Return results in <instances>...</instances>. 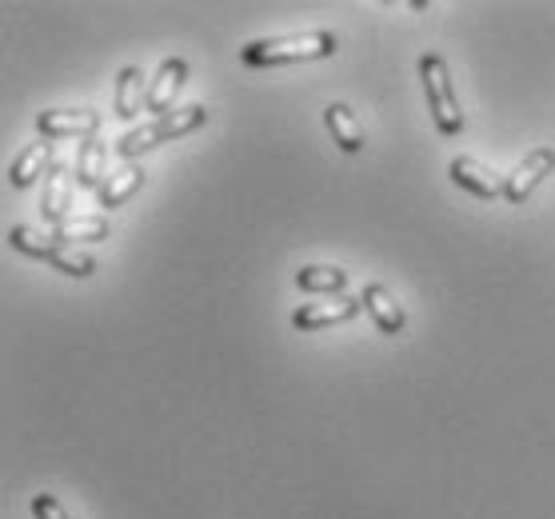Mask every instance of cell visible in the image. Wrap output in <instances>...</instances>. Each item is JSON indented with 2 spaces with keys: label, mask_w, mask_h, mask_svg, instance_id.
Instances as JSON below:
<instances>
[{
  "label": "cell",
  "mask_w": 555,
  "mask_h": 519,
  "mask_svg": "<svg viewBox=\"0 0 555 519\" xmlns=\"http://www.w3.org/2000/svg\"><path fill=\"white\" fill-rule=\"evenodd\" d=\"M204 125H208V108H201V104L172 108L168 116H156L152 125H140V128H132L128 137H120L116 153L125 156V160H137L140 153H149V148H156V144L177 140V137H189V132H196V128H204Z\"/></svg>",
  "instance_id": "obj_2"
},
{
  "label": "cell",
  "mask_w": 555,
  "mask_h": 519,
  "mask_svg": "<svg viewBox=\"0 0 555 519\" xmlns=\"http://www.w3.org/2000/svg\"><path fill=\"white\" fill-rule=\"evenodd\" d=\"M448 177L455 180V189L472 192V196H480V200L504 196V180L495 177L488 165H480L476 156H455L452 165H448Z\"/></svg>",
  "instance_id": "obj_7"
},
{
  "label": "cell",
  "mask_w": 555,
  "mask_h": 519,
  "mask_svg": "<svg viewBox=\"0 0 555 519\" xmlns=\"http://www.w3.org/2000/svg\"><path fill=\"white\" fill-rule=\"evenodd\" d=\"M184 77H189V61H184V56H168V61L156 68V77H152L149 104H144V108L156 116H168V104L177 101Z\"/></svg>",
  "instance_id": "obj_9"
},
{
  "label": "cell",
  "mask_w": 555,
  "mask_h": 519,
  "mask_svg": "<svg viewBox=\"0 0 555 519\" xmlns=\"http://www.w3.org/2000/svg\"><path fill=\"white\" fill-rule=\"evenodd\" d=\"M108 232L113 229H108L104 216H76V220H64V224L52 229V241L76 248L80 241H108Z\"/></svg>",
  "instance_id": "obj_16"
},
{
  "label": "cell",
  "mask_w": 555,
  "mask_h": 519,
  "mask_svg": "<svg viewBox=\"0 0 555 519\" xmlns=\"http://www.w3.org/2000/svg\"><path fill=\"white\" fill-rule=\"evenodd\" d=\"M552 168H555V148H552V144H543V148H531V153L516 165V172L504 180V200L524 204L531 192L540 189V180L547 177Z\"/></svg>",
  "instance_id": "obj_5"
},
{
  "label": "cell",
  "mask_w": 555,
  "mask_h": 519,
  "mask_svg": "<svg viewBox=\"0 0 555 519\" xmlns=\"http://www.w3.org/2000/svg\"><path fill=\"white\" fill-rule=\"evenodd\" d=\"M364 312V300L360 296H328L320 304H300L292 312V328L296 332H315L328 328V324H348Z\"/></svg>",
  "instance_id": "obj_4"
},
{
  "label": "cell",
  "mask_w": 555,
  "mask_h": 519,
  "mask_svg": "<svg viewBox=\"0 0 555 519\" xmlns=\"http://www.w3.org/2000/svg\"><path fill=\"white\" fill-rule=\"evenodd\" d=\"M324 125L332 132V144H340V153L352 156L364 148V128H360V120H356V113L348 104H328L324 108Z\"/></svg>",
  "instance_id": "obj_13"
},
{
  "label": "cell",
  "mask_w": 555,
  "mask_h": 519,
  "mask_svg": "<svg viewBox=\"0 0 555 519\" xmlns=\"http://www.w3.org/2000/svg\"><path fill=\"white\" fill-rule=\"evenodd\" d=\"M420 80H424V96H428V113L436 120L443 137H460L464 128V113H460V101H455L452 89V73L443 64L440 52H424L420 56Z\"/></svg>",
  "instance_id": "obj_3"
},
{
  "label": "cell",
  "mask_w": 555,
  "mask_h": 519,
  "mask_svg": "<svg viewBox=\"0 0 555 519\" xmlns=\"http://www.w3.org/2000/svg\"><path fill=\"white\" fill-rule=\"evenodd\" d=\"M9 244H13L16 252L37 256V260H44V256L56 248V241H52V236H44V232H37V229H25V224L9 229Z\"/></svg>",
  "instance_id": "obj_19"
},
{
  "label": "cell",
  "mask_w": 555,
  "mask_h": 519,
  "mask_svg": "<svg viewBox=\"0 0 555 519\" xmlns=\"http://www.w3.org/2000/svg\"><path fill=\"white\" fill-rule=\"evenodd\" d=\"M52 144L49 140H37V144H28L25 153L16 156L13 165H9V180H13V189H28V184H37L44 172H52Z\"/></svg>",
  "instance_id": "obj_12"
},
{
  "label": "cell",
  "mask_w": 555,
  "mask_h": 519,
  "mask_svg": "<svg viewBox=\"0 0 555 519\" xmlns=\"http://www.w3.org/2000/svg\"><path fill=\"white\" fill-rule=\"evenodd\" d=\"M140 184H144V168H137V165L116 168L113 177L101 184V192H96V196H101V208H120V204H125Z\"/></svg>",
  "instance_id": "obj_17"
},
{
  "label": "cell",
  "mask_w": 555,
  "mask_h": 519,
  "mask_svg": "<svg viewBox=\"0 0 555 519\" xmlns=\"http://www.w3.org/2000/svg\"><path fill=\"white\" fill-rule=\"evenodd\" d=\"M37 128L44 140H61V137L92 140L101 132V113H92V108H52V113L37 116Z\"/></svg>",
  "instance_id": "obj_6"
},
{
  "label": "cell",
  "mask_w": 555,
  "mask_h": 519,
  "mask_svg": "<svg viewBox=\"0 0 555 519\" xmlns=\"http://www.w3.org/2000/svg\"><path fill=\"white\" fill-rule=\"evenodd\" d=\"M68 204H73V177L64 165H52V172L44 177V196H40V216L49 220L52 229L68 220Z\"/></svg>",
  "instance_id": "obj_11"
},
{
  "label": "cell",
  "mask_w": 555,
  "mask_h": 519,
  "mask_svg": "<svg viewBox=\"0 0 555 519\" xmlns=\"http://www.w3.org/2000/svg\"><path fill=\"white\" fill-rule=\"evenodd\" d=\"M360 300H364V312L376 320V328L384 332V336H400V332H404V324H408L404 304H400L384 284H364Z\"/></svg>",
  "instance_id": "obj_8"
},
{
  "label": "cell",
  "mask_w": 555,
  "mask_h": 519,
  "mask_svg": "<svg viewBox=\"0 0 555 519\" xmlns=\"http://www.w3.org/2000/svg\"><path fill=\"white\" fill-rule=\"evenodd\" d=\"M296 288L312 291V296H344L348 288V272L332 264H308L296 272Z\"/></svg>",
  "instance_id": "obj_15"
},
{
  "label": "cell",
  "mask_w": 555,
  "mask_h": 519,
  "mask_svg": "<svg viewBox=\"0 0 555 519\" xmlns=\"http://www.w3.org/2000/svg\"><path fill=\"white\" fill-rule=\"evenodd\" d=\"M33 516H37V519H68V511L61 507V499H56V495L40 492V495H33Z\"/></svg>",
  "instance_id": "obj_20"
},
{
  "label": "cell",
  "mask_w": 555,
  "mask_h": 519,
  "mask_svg": "<svg viewBox=\"0 0 555 519\" xmlns=\"http://www.w3.org/2000/svg\"><path fill=\"white\" fill-rule=\"evenodd\" d=\"M44 264H52L56 272H64V276H76L85 280L96 272V260H92L89 252H76V248H68V244H56L49 256H44Z\"/></svg>",
  "instance_id": "obj_18"
},
{
  "label": "cell",
  "mask_w": 555,
  "mask_h": 519,
  "mask_svg": "<svg viewBox=\"0 0 555 519\" xmlns=\"http://www.w3.org/2000/svg\"><path fill=\"white\" fill-rule=\"evenodd\" d=\"M104 180H108V148L92 137V140H85L80 153H76V189L101 192Z\"/></svg>",
  "instance_id": "obj_14"
},
{
  "label": "cell",
  "mask_w": 555,
  "mask_h": 519,
  "mask_svg": "<svg viewBox=\"0 0 555 519\" xmlns=\"http://www.w3.org/2000/svg\"><path fill=\"white\" fill-rule=\"evenodd\" d=\"M340 40L324 33V28H312V33H288V37H268L253 40L241 49V61L248 68H276V64H304V61H328L336 56Z\"/></svg>",
  "instance_id": "obj_1"
},
{
  "label": "cell",
  "mask_w": 555,
  "mask_h": 519,
  "mask_svg": "<svg viewBox=\"0 0 555 519\" xmlns=\"http://www.w3.org/2000/svg\"><path fill=\"white\" fill-rule=\"evenodd\" d=\"M149 77H144V68L137 64H128L120 68V77H116V92H113V108L120 120H137L140 116V104H149Z\"/></svg>",
  "instance_id": "obj_10"
}]
</instances>
